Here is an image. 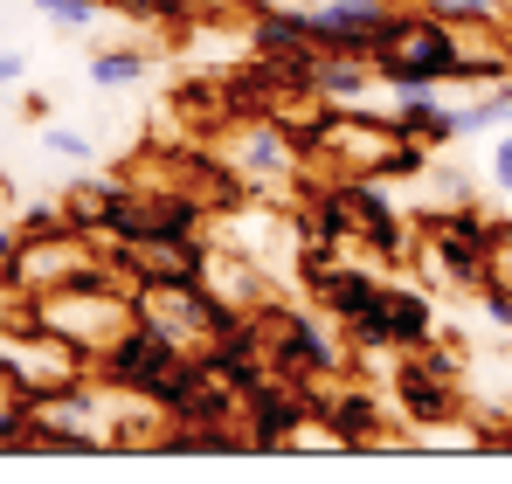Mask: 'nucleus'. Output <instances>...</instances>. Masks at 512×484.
I'll return each mask as SVG.
<instances>
[{"label":"nucleus","mask_w":512,"mask_h":484,"mask_svg":"<svg viewBox=\"0 0 512 484\" xmlns=\"http://www.w3.org/2000/svg\"><path fill=\"white\" fill-rule=\"evenodd\" d=\"M132 319H139V305H132L125 284H97V291L56 284V291H35V332L56 339V346H70L77 360H97Z\"/></svg>","instance_id":"obj_1"},{"label":"nucleus","mask_w":512,"mask_h":484,"mask_svg":"<svg viewBox=\"0 0 512 484\" xmlns=\"http://www.w3.org/2000/svg\"><path fill=\"white\" fill-rule=\"evenodd\" d=\"M374 77L388 83V90H450V83L464 77V28L436 21L429 7L402 14V28L374 56Z\"/></svg>","instance_id":"obj_2"},{"label":"nucleus","mask_w":512,"mask_h":484,"mask_svg":"<svg viewBox=\"0 0 512 484\" xmlns=\"http://www.w3.org/2000/svg\"><path fill=\"white\" fill-rule=\"evenodd\" d=\"M256 325H263L270 367L291 374V381H333V374L346 367V339L333 332V325H319L312 312H291V305L263 298V305H256Z\"/></svg>","instance_id":"obj_3"},{"label":"nucleus","mask_w":512,"mask_h":484,"mask_svg":"<svg viewBox=\"0 0 512 484\" xmlns=\"http://www.w3.org/2000/svg\"><path fill=\"white\" fill-rule=\"evenodd\" d=\"M180 353H187V346H180L173 332H160L153 319H132L97 360H90V374H97L111 395H153V381L167 374Z\"/></svg>","instance_id":"obj_4"},{"label":"nucleus","mask_w":512,"mask_h":484,"mask_svg":"<svg viewBox=\"0 0 512 484\" xmlns=\"http://www.w3.org/2000/svg\"><path fill=\"white\" fill-rule=\"evenodd\" d=\"M305 21L319 35V56H360V63H374L381 42L402 28V7L395 0H312Z\"/></svg>","instance_id":"obj_5"},{"label":"nucleus","mask_w":512,"mask_h":484,"mask_svg":"<svg viewBox=\"0 0 512 484\" xmlns=\"http://www.w3.org/2000/svg\"><path fill=\"white\" fill-rule=\"evenodd\" d=\"M229 173L243 180V187H284L298 166H305V146H298V132H291V118L284 111H270V118H236V132H229Z\"/></svg>","instance_id":"obj_6"},{"label":"nucleus","mask_w":512,"mask_h":484,"mask_svg":"<svg viewBox=\"0 0 512 484\" xmlns=\"http://www.w3.org/2000/svg\"><path fill=\"white\" fill-rule=\"evenodd\" d=\"M395 402L409 408V422H450L457 408H464V381H457V353H436V339L429 346H409L402 353V367H395Z\"/></svg>","instance_id":"obj_7"},{"label":"nucleus","mask_w":512,"mask_h":484,"mask_svg":"<svg viewBox=\"0 0 512 484\" xmlns=\"http://www.w3.org/2000/svg\"><path fill=\"white\" fill-rule=\"evenodd\" d=\"M340 187H346V208H353V236L367 242V249H381L388 263L416 256V229H409V215L395 208V194H388L381 173H346Z\"/></svg>","instance_id":"obj_8"},{"label":"nucleus","mask_w":512,"mask_h":484,"mask_svg":"<svg viewBox=\"0 0 512 484\" xmlns=\"http://www.w3.org/2000/svg\"><path fill=\"white\" fill-rule=\"evenodd\" d=\"M305 422H312V395H305V381H291V374H263L256 388H243V429H250L256 450H284L291 436H305Z\"/></svg>","instance_id":"obj_9"},{"label":"nucleus","mask_w":512,"mask_h":484,"mask_svg":"<svg viewBox=\"0 0 512 484\" xmlns=\"http://www.w3.org/2000/svg\"><path fill=\"white\" fill-rule=\"evenodd\" d=\"M423 263L443 277V284L478 291V284L499 270V242H492V236H464V229H429V236H423Z\"/></svg>","instance_id":"obj_10"},{"label":"nucleus","mask_w":512,"mask_h":484,"mask_svg":"<svg viewBox=\"0 0 512 484\" xmlns=\"http://www.w3.org/2000/svg\"><path fill=\"white\" fill-rule=\"evenodd\" d=\"M388 125H395L402 139H423L429 153H443V146L457 139V104H443L436 90H395Z\"/></svg>","instance_id":"obj_11"},{"label":"nucleus","mask_w":512,"mask_h":484,"mask_svg":"<svg viewBox=\"0 0 512 484\" xmlns=\"http://www.w3.org/2000/svg\"><path fill=\"white\" fill-rule=\"evenodd\" d=\"M319 422H326V436L333 443H367V436H381V395L374 388H326V408H319Z\"/></svg>","instance_id":"obj_12"},{"label":"nucleus","mask_w":512,"mask_h":484,"mask_svg":"<svg viewBox=\"0 0 512 484\" xmlns=\"http://www.w3.org/2000/svg\"><path fill=\"white\" fill-rule=\"evenodd\" d=\"M298 236L312 242V249H346V242H353V208H346L340 180H326V187L305 194V208H298Z\"/></svg>","instance_id":"obj_13"},{"label":"nucleus","mask_w":512,"mask_h":484,"mask_svg":"<svg viewBox=\"0 0 512 484\" xmlns=\"http://www.w3.org/2000/svg\"><path fill=\"white\" fill-rule=\"evenodd\" d=\"M381 298H388V346H395V353H409V346H429V339H436V305H429L423 291L388 284Z\"/></svg>","instance_id":"obj_14"},{"label":"nucleus","mask_w":512,"mask_h":484,"mask_svg":"<svg viewBox=\"0 0 512 484\" xmlns=\"http://www.w3.org/2000/svg\"><path fill=\"white\" fill-rule=\"evenodd\" d=\"M374 83H381L374 63H360V56H319L312 63V97L319 104H360Z\"/></svg>","instance_id":"obj_15"},{"label":"nucleus","mask_w":512,"mask_h":484,"mask_svg":"<svg viewBox=\"0 0 512 484\" xmlns=\"http://www.w3.org/2000/svg\"><path fill=\"white\" fill-rule=\"evenodd\" d=\"M84 77L97 83V90H132V83L153 77V56H146V49H90Z\"/></svg>","instance_id":"obj_16"},{"label":"nucleus","mask_w":512,"mask_h":484,"mask_svg":"<svg viewBox=\"0 0 512 484\" xmlns=\"http://www.w3.org/2000/svg\"><path fill=\"white\" fill-rule=\"evenodd\" d=\"M436 21H457V28H506V0H423Z\"/></svg>","instance_id":"obj_17"},{"label":"nucleus","mask_w":512,"mask_h":484,"mask_svg":"<svg viewBox=\"0 0 512 484\" xmlns=\"http://www.w3.org/2000/svg\"><path fill=\"white\" fill-rule=\"evenodd\" d=\"M35 14H49L56 28H97L104 0H35Z\"/></svg>","instance_id":"obj_18"},{"label":"nucleus","mask_w":512,"mask_h":484,"mask_svg":"<svg viewBox=\"0 0 512 484\" xmlns=\"http://www.w3.org/2000/svg\"><path fill=\"white\" fill-rule=\"evenodd\" d=\"M42 153H56V160H77V166L97 160V146H90L84 132H70V125H42Z\"/></svg>","instance_id":"obj_19"},{"label":"nucleus","mask_w":512,"mask_h":484,"mask_svg":"<svg viewBox=\"0 0 512 484\" xmlns=\"http://www.w3.org/2000/svg\"><path fill=\"white\" fill-rule=\"evenodd\" d=\"M111 14H132V21H194L187 0H104Z\"/></svg>","instance_id":"obj_20"},{"label":"nucleus","mask_w":512,"mask_h":484,"mask_svg":"<svg viewBox=\"0 0 512 484\" xmlns=\"http://www.w3.org/2000/svg\"><path fill=\"white\" fill-rule=\"evenodd\" d=\"M485 180H492L499 194H512V125H506V132H492V153H485Z\"/></svg>","instance_id":"obj_21"},{"label":"nucleus","mask_w":512,"mask_h":484,"mask_svg":"<svg viewBox=\"0 0 512 484\" xmlns=\"http://www.w3.org/2000/svg\"><path fill=\"white\" fill-rule=\"evenodd\" d=\"M429 187H436V201H443V208L471 201V187H464V173H457V166H436V173H429Z\"/></svg>","instance_id":"obj_22"},{"label":"nucleus","mask_w":512,"mask_h":484,"mask_svg":"<svg viewBox=\"0 0 512 484\" xmlns=\"http://www.w3.org/2000/svg\"><path fill=\"white\" fill-rule=\"evenodd\" d=\"M14 256H21V222H7V215H0V277L14 270Z\"/></svg>","instance_id":"obj_23"},{"label":"nucleus","mask_w":512,"mask_h":484,"mask_svg":"<svg viewBox=\"0 0 512 484\" xmlns=\"http://www.w3.org/2000/svg\"><path fill=\"white\" fill-rule=\"evenodd\" d=\"M229 7H243V0H187V14H194V21H208V14H229Z\"/></svg>","instance_id":"obj_24"},{"label":"nucleus","mask_w":512,"mask_h":484,"mask_svg":"<svg viewBox=\"0 0 512 484\" xmlns=\"http://www.w3.org/2000/svg\"><path fill=\"white\" fill-rule=\"evenodd\" d=\"M21 77H28V63H21L14 49H0V83H21Z\"/></svg>","instance_id":"obj_25"},{"label":"nucleus","mask_w":512,"mask_h":484,"mask_svg":"<svg viewBox=\"0 0 512 484\" xmlns=\"http://www.w3.org/2000/svg\"><path fill=\"white\" fill-rule=\"evenodd\" d=\"M485 450H512V422H485Z\"/></svg>","instance_id":"obj_26"},{"label":"nucleus","mask_w":512,"mask_h":484,"mask_svg":"<svg viewBox=\"0 0 512 484\" xmlns=\"http://www.w3.org/2000/svg\"><path fill=\"white\" fill-rule=\"evenodd\" d=\"M492 236H499V256H512V215H492Z\"/></svg>","instance_id":"obj_27"}]
</instances>
